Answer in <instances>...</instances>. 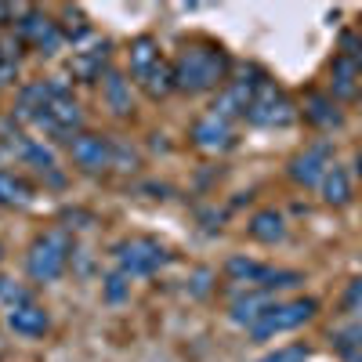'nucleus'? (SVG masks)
Wrapping results in <instances>:
<instances>
[{
  "instance_id": "1",
  "label": "nucleus",
  "mask_w": 362,
  "mask_h": 362,
  "mask_svg": "<svg viewBox=\"0 0 362 362\" xmlns=\"http://www.w3.org/2000/svg\"><path fill=\"white\" fill-rule=\"evenodd\" d=\"M228 76V58L218 47H189L174 58V83L181 90H210Z\"/></svg>"
},
{
  "instance_id": "2",
  "label": "nucleus",
  "mask_w": 362,
  "mask_h": 362,
  "mask_svg": "<svg viewBox=\"0 0 362 362\" xmlns=\"http://www.w3.org/2000/svg\"><path fill=\"white\" fill-rule=\"evenodd\" d=\"M73 254V243H69V235L62 228H54L47 235H40L33 250H29V276L40 279V283H51L58 279L66 272V261Z\"/></svg>"
},
{
  "instance_id": "3",
  "label": "nucleus",
  "mask_w": 362,
  "mask_h": 362,
  "mask_svg": "<svg viewBox=\"0 0 362 362\" xmlns=\"http://www.w3.org/2000/svg\"><path fill=\"white\" fill-rule=\"evenodd\" d=\"M315 315V300L300 297V300H286V305H272L254 326H250V337L254 341H268L276 334H286V329H297L300 322H308Z\"/></svg>"
},
{
  "instance_id": "4",
  "label": "nucleus",
  "mask_w": 362,
  "mask_h": 362,
  "mask_svg": "<svg viewBox=\"0 0 362 362\" xmlns=\"http://www.w3.org/2000/svg\"><path fill=\"white\" fill-rule=\"evenodd\" d=\"M247 119L257 127H283L293 119V109L286 105V98L279 95V87L272 80H257L254 87V98H250V109H247Z\"/></svg>"
},
{
  "instance_id": "5",
  "label": "nucleus",
  "mask_w": 362,
  "mask_h": 362,
  "mask_svg": "<svg viewBox=\"0 0 362 362\" xmlns=\"http://www.w3.org/2000/svg\"><path fill=\"white\" fill-rule=\"evenodd\" d=\"M116 261L124 268V276H148L160 264H167V250L153 239H131V243L116 247Z\"/></svg>"
},
{
  "instance_id": "6",
  "label": "nucleus",
  "mask_w": 362,
  "mask_h": 362,
  "mask_svg": "<svg viewBox=\"0 0 362 362\" xmlns=\"http://www.w3.org/2000/svg\"><path fill=\"white\" fill-rule=\"evenodd\" d=\"M329 167H334L329 163V145L319 141V145H312L308 153H300L290 163V177L297 181V185H322V177H326Z\"/></svg>"
},
{
  "instance_id": "7",
  "label": "nucleus",
  "mask_w": 362,
  "mask_h": 362,
  "mask_svg": "<svg viewBox=\"0 0 362 362\" xmlns=\"http://www.w3.org/2000/svg\"><path fill=\"white\" fill-rule=\"evenodd\" d=\"M69 148H73V160H76L83 170H90V174L105 170V167L112 163V148H109V141L98 138V134H73Z\"/></svg>"
},
{
  "instance_id": "8",
  "label": "nucleus",
  "mask_w": 362,
  "mask_h": 362,
  "mask_svg": "<svg viewBox=\"0 0 362 362\" xmlns=\"http://www.w3.org/2000/svg\"><path fill=\"white\" fill-rule=\"evenodd\" d=\"M47 116H51V119H54V124L62 127L66 134H73V131L80 127V119H83V112H80L76 98L69 95V90H66L62 83H47Z\"/></svg>"
},
{
  "instance_id": "9",
  "label": "nucleus",
  "mask_w": 362,
  "mask_h": 362,
  "mask_svg": "<svg viewBox=\"0 0 362 362\" xmlns=\"http://www.w3.org/2000/svg\"><path fill=\"white\" fill-rule=\"evenodd\" d=\"M254 87H257V80H232L221 95L214 98V116H221V119L247 116L250 98H254Z\"/></svg>"
},
{
  "instance_id": "10",
  "label": "nucleus",
  "mask_w": 362,
  "mask_h": 362,
  "mask_svg": "<svg viewBox=\"0 0 362 362\" xmlns=\"http://www.w3.org/2000/svg\"><path fill=\"white\" fill-rule=\"evenodd\" d=\"M192 138H196V145L199 148H228L232 145V127H228V119H221V116H203L199 124L192 127Z\"/></svg>"
},
{
  "instance_id": "11",
  "label": "nucleus",
  "mask_w": 362,
  "mask_h": 362,
  "mask_svg": "<svg viewBox=\"0 0 362 362\" xmlns=\"http://www.w3.org/2000/svg\"><path fill=\"white\" fill-rule=\"evenodd\" d=\"M8 326L15 329L18 337H44L47 334V312L37 305H22L8 312Z\"/></svg>"
},
{
  "instance_id": "12",
  "label": "nucleus",
  "mask_w": 362,
  "mask_h": 362,
  "mask_svg": "<svg viewBox=\"0 0 362 362\" xmlns=\"http://www.w3.org/2000/svg\"><path fill=\"white\" fill-rule=\"evenodd\" d=\"M329 76H334L329 83H334V95H337V98H355V95H358V76H362V69H358L355 58L337 54L334 66H329Z\"/></svg>"
},
{
  "instance_id": "13",
  "label": "nucleus",
  "mask_w": 362,
  "mask_h": 362,
  "mask_svg": "<svg viewBox=\"0 0 362 362\" xmlns=\"http://www.w3.org/2000/svg\"><path fill=\"white\" fill-rule=\"evenodd\" d=\"M268 308H272V297L261 293V290H250L247 297H239L235 305H232V322H239V326H254Z\"/></svg>"
},
{
  "instance_id": "14",
  "label": "nucleus",
  "mask_w": 362,
  "mask_h": 362,
  "mask_svg": "<svg viewBox=\"0 0 362 362\" xmlns=\"http://www.w3.org/2000/svg\"><path fill=\"white\" fill-rule=\"evenodd\" d=\"M141 87L148 90V98H167L170 90L177 87V83H174V62H163V58H160V62L145 73Z\"/></svg>"
},
{
  "instance_id": "15",
  "label": "nucleus",
  "mask_w": 362,
  "mask_h": 362,
  "mask_svg": "<svg viewBox=\"0 0 362 362\" xmlns=\"http://www.w3.org/2000/svg\"><path fill=\"white\" fill-rule=\"evenodd\" d=\"M322 199L334 203V206H344L351 199V181H348L344 167H329L326 170V177H322Z\"/></svg>"
},
{
  "instance_id": "16",
  "label": "nucleus",
  "mask_w": 362,
  "mask_h": 362,
  "mask_svg": "<svg viewBox=\"0 0 362 362\" xmlns=\"http://www.w3.org/2000/svg\"><path fill=\"white\" fill-rule=\"evenodd\" d=\"M156 62H160L156 40H153V37H138V40L131 44V73H134L138 80H145V73L153 69Z\"/></svg>"
},
{
  "instance_id": "17",
  "label": "nucleus",
  "mask_w": 362,
  "mask_h": 362,
  "mask_svg": "<svg viewBox=\"0 0 362 362\" xmlns=\"http://www.w3.org/2000/svg\"><path fill=\"white\" fill-rule=\"evenodd\" d=\"M283 214H276V210H261L250 218V235L261 243H276V239H283Z\"/></svg>"
},
{
  "instance_id": "18",
  "label": "nucleus",
  "mask_w": 362,
  "mask_h": 362,
  "mask_svg": "<svg viewBox=\"0 0 362 362\" xmlns=\"http://www.w3.org/2000/svg\"><path fill=\"white\" fill-rule=\"evenodd\" d=\"M29 199V185L22 177L8 174V170H0V203H8V206H22Z\"/></svg>"
},
{
  "instance_id": "19",
  "label": "nucleus",
  "mask_w": 362,
  "mask_h": 362,
  "mask_svg": "<svg viewBox=\"0 0 362 362\" xmlns=\"http://www.w3.org/2000/svg\"><path fill=\"white\" fill-rule=\"evenodd\" d=\"M18 156H22L29 167H37L40 174H51V170H54V156H51V148H44V145L22 141V145H18Z\"/></svg>"
},
{
  "instance_id": "20",
  "label": "nucleus",
  "mask_w": 362,
  "mask_h": 362,
  "mask_svg": "<svg viewBox=\"0 0 362 362\" xmlns=\"http://www.w3.org/2000/svg\"><path fill=\"white\" fill-rule=\"evenodd\" d=\"M102 66H105V47L90 51V54H76V58H73V73H76L80 80H95V76L102 73Z\"/></svg>"
},
{
  "instance_id": "21",
  "label": "nucleus",
  "mask_w": 362,
  "mask_h": 362,
  "mask_svg": "<svg viewBox=\"0 0 362 362\" xmlns=\"http://www.w3.org/2000/svg\"><path fill=\"white\" fill-rule=\"evenodd\" d=\"M261 272H264V264L247 261V257H232V261H228V276L239 279V283H247V286H254V283L261 279Z\"/></svg>"
},
{
  "instance_id": "22",
  "label": "nucleus",
  "mask_w": 362,
  "mask_h": 362,
  "mask_svg": "<svg viewBox=\"0 0 362 362\" xmlns=\"http://www.w3.org/2000/svg\"><path fill=\"white\" fill-rule=\"evenodd\" d=\"M105 98H109V105L124 116V112H131V95H127V87H124V80L119 76H109L105 80Z\"/></svg>"
},
{
  "instance_id": "23",
  "label": "nucleus",
  "mask_w": 362,
  "mask_h": 362,
  "mask_svg": "<svg viewBox=\"0 0 362 362\" xmlns=\"http://www.w3.org/2000/svg\"><path fill=\"white\" fill-rule=\"evenodd\" d=\"M308 119H315V124H337V109H334V102L322 98V95L308 98Z\"/></svg>"
},
{
  "instance_id": "24",
  "label": "nucleus",
  "mask_w": 362,
  "mask_h": 362,
  "mask_svg": "<svg viewBox=\"0 0 362 362\" xmlns=\"http://www.w3.org/2000/svg\"><path fill=\"white\" fill-rule=\"evenodd\" d=\"M0 297H4L11 308H22V305H29V293H25L22 286H15L11 279H0Z\"/></svg>"
},
{
  "instance_id": "25",
  "label": "nucleus",
  "mask_w": 362,
  "mask_h": 362,
  "mask_svg": "<svg viewBox=\"0 0 362 362\" xmlns=\"http://www.w3.org/2000/svg\"><path fill=\"white\" fill-rule=\"evenodd\" d=\"M344 308H348L351 315L362 319V279H355V283L344 290Z\"/></svg>"
},
{
  "instance_id": "26",
  "label": "nucleus",
  "mask_w": 362,
  "mask_h": 362,
  "mask_svg": "<svg viewBox=\"0 0 362 362\" xmlns=\"http://www.w3.org/2000/svg\"><path fill=\"white\" fill-rule=\"evenodd\" d=\"M261 362H308V348H283V351H276V355H268V358H261Z\"/></svg>"
},
{
  "instance_id": "27",
  "label": "nucleus",
  "mask_w": 362,
  "mask_h": 362,
  "mask_svg": "<svg viewBox=\"0 0 362 362\" xmlns=\"http://www.w3.org/2000/svg\"><path fill=\"white\" fill-rule=\"evenodd\" d=\"M337 341H341V348H344V351H351V348H362V326H348V329H341V334H337Z\"/></svg>"
},
{
  "instance_id": "28",
  "label": "nucleus",
  "mask_w": 362,
  "mask_h": 362,
  "mask_svg": "<svg viewBox=\"0 0 362 362\" xmlns=\"http://www.w3.org/2000/svg\"><path fill=\"white\" fill-rule=\"evenodd\" d=\"M112 163H119V170H134L138 160H134V153H127L124 145H116V148H112Z\"/></svg>"
},
{
  "instance_id": "29",
  "label": "nucleus",
  "mask_w": 362,
  "mask_h": 362,
  "mask_svg": "<svg viewBox=\"0 0 362 362\" xmlns=\"http://www.w3.org/2000/svg\"><path fill=\"white\" fill-rule=\"evenodd\" d=\"M124 290H127V286H124V276H112V279H109V286H105L109 300H119V297H124Z\"/></svg>"
},
{
  "instance_id": "30",
  "label": "nucleus",
  "mask_w": 362,
  "mask_h": 362,
  "mask_svg": "<svg viewBox=\"0 0 362 362\" xmlns=\"http://www.w3.org/2000/svg\"><path fill=\"white\" fill-rule=\"evenodd\" d=\"M15 80V58H0V83Z\"/></svg>"
},
{
  "instance_id": "31",
  "label": "nucleus",
  "mask_w": 362,
  "mask_h": 362,
  "mask_svg": "<svg viewBox=\"0 0 362 362\" xmlns=\"http://www.w3.org/2000/svg\"><path fill=\"white\" fill-rule=\"evenodd\" d=\"M0 18H11V8H4V4H0Z\"/></svg>"
},
{
  "instance_id": "32",
  "label": "nucleus",
  "mask_w": 362,
  "mask_h": 362,
  "mask_svg": "<svg viewBox=\"0 0 362 362\" xmlns=\"http://www.w3.org/2000/svg\"><path fill=\"white\" fill-rule=\"evenodd\" d=\"M355 62H358V69H362V47H358V54H355Z\"/></svg>"
},
{
  "instance_id": "33",
  "label": "nucleus",
  "mask_w": 362,
  "mask_h": 362,
  "mask_svg": "<svg viewBox=\"0 0 362 362\" xmlns=\"http://www.w3.org/2000/svg\"><path fill=\"white\" fill-rule=\"evenodd\" d=\"M0 257H4V250H0Z\"/></svg>"
}]
</instances>
